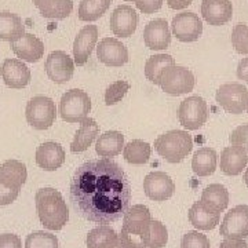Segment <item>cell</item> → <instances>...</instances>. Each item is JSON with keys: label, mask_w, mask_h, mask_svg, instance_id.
<instances>
[{"label": "cell", "mask_w": 248, "mask_h": 248, "mask_svg": "<svg viewBox=\"0 0 248 248\" xmlns=\"http://www.w3.org/2000/svg\"><path fill=\"white\" fill-rule=\"evenodd\" d=\"M69 197L75 211L94 223L119 221L131 203V185L123 169L110 159L90 160L76 169Z\"/></svg>", "instance_id": "1"}, {"label": "cell", "mask_w": 248, "mask_h": 248, "mask_svg": "<svg viewBox=\"0 0 248 248\" xmlns=\"http://www.w3.org/2000/svg\"><path fill=\"white\" fill-rule=\"evenodd\" d=\"M36 211L42 225L48 231H61L69 221V208L62 195L54 187H43L36 192Z\"/></svg>", "instance_id": "2"}, {"label": "cell", "mask_w": 248, "mask_h": 248, "mask_svg": "<svg viewBox=\"0 0 248 248\" xmlns=\"http://www.w3.org/2000/svg\"><path fill=\"white\" fill-rule=\"evenodd\" d=\"M155 149L171 164L181 163L193 149L192 135L184 130H172L159 135L155 141Z\"/></svg>", "instance_id": "3"}, {"label": "cell", "mask_w": 248, "mask_h": 248, "mask_svg": "<svg viewBox=\"0 0 248 248\" xmlns=\"http://www.w3.org/2000/svg\"><path fill=\"white\" fill-rule=\"evenodd\" d=\"M27 166L18 160H7L0 167V205H9L19 195L27 182Z\"/></svg>", "instance_id": "4"}, {"label": "cell", "mask_w": 248, "mask_h": 248, "mask_svg": "<svg viewBox=\"0 0 248 248\" xmlns=\"http://www.w3.org/2000/svg\"><path fill=\"white\" fill-rule=\"evenodd\" d=\"M91 110V98L79 89L66 91L60 102V115L66 123H81Z\"/></svg>", "instance_id": "5"}, {"label": "cell", "mask_w": 248, "mask_h": 248, "mask_svg": "<svg viewBox=\"0 0 248 248\" xmlns=\"http://www.w3.org/2000/svg\"><path fill=\"white\" fill-rule=\"evenodd\" d=\"M196 84L195 75L185 66L171 65L161 72L159 86L170 95H182L193 91Z\"/></svg>", "instance_id": "6"}, {"label": "cell", "mask_w": 248, "mask_h": 248, "mask_svg": "<svg viewBox=\"0 0 248 248\" xmlns=\"http://www.w3.org/2000/svg\"><path fill=\"white\" fill-rule=\"evenodd\" d=\"M27 122L36 130L50 128L57 119V108L51 98L36 95L27 105L25 110Z\"/></svg>", "instance_id": "7"}, {"label": "cell", "mask_w": 248, "mask_h": 248, "mask_svg": "<svg viewBox=\"0 0 248 248\" xmlns=\"http://www.w3.org/2000/svg\"><path fill=\"white\" fill-rule=\"evenodd\" d=\"M179 123L187 131H195L202 128L208 120V107L207 102L199 95H192L184 99L178 109Z\"/></svg>", "instance_id": "8"}, {"label": "cell", "mask_w": 248, "mask_h": 248, "mask_svg": "<svg viewBox=\"0 0 248 248\" xmlns=\"http://www.w3.org/2000/svg\"><path fill=\"white\" fill-rule=\"evenodd\" d=\"M171 33L182 43H192L199 40L203 33V22L199 16L192 11L179 13L172 18Z\"/></svg>", "instance_id": "9"}, {"label": "cell", "mask_w": 248, "mask_h": 248, "mask_svg": "<svg viewBox=\"0 0 248 248\" xmlns=\"http://www.w3.org/2000/svg\"><path fill=\"white\" fill-rule=\"evenodd\" d=\"M225 239H246L248 237V205L241 204L226 213L219 229Z\"/></svg>", "instance_id": "10"}, {"label": "cell", "mask_w": 248, "mask_h": 248, "mask_svg": "<svg viewBox=\"0 0 248 248\" xmlns=\"http://www.w3.org/2000/svg\"><path fill=\"white\" fill-rule=\"evenodd\" d=\"M248 90L241 83H225L217 91L218 105L228 113L240 115L244 112V97Z\"/></svg>", "instance_id": "11"}, {"label": "cell", "mask_w": 248, "mask_h": 248, "mask_svg": "<svg viewBox=\"0 0 248 248\" xmlns=\"http://www.w3.org/2000/svg\"><path fill=\"white\" fill-rule=\"evenodd\" d=\"M45 69L48 79L57 84H63L73 78L75 61L65 51H53L46 60Z\"/></svg>", "instance_id": "12"}, {"label": "cell", "mask_w": 248, "mask_h": 248, "mask_svg": "<svg viewBox=\"0 0 248 248\" xmlns=\"http://www.w3.org/2000/svg\"><path fill=\"white\" fill-rule=\"evenodd\" d=\"M143 190L151 200L166 202L174 195L175 184L169 174L163 171H155L148 174L143 179Z\"/></svg>", "instance_id": "13"}, {"label": "cell", "mask_w": 248, "mask_h": 248, "mask_svg": "<svg viewBox=\"0 0 248 248\" xmlns=\"http://www.w3.org/2000/svg\"><path fill=\"white\" fill-rule=\"evenodd\" d=\"M143 42L149 50L161 51L169 48L171 43V31L169 22L163 18L149 21L143 29Z\"/></svg>", "instance_id": "14"}, {"label": "cell", "mask_w": 248, "mask_h": 248, "mask_svg": "<svg viewBox=\"0 0 248 248\" xmlns=\"http://www.w3.org/2000/svg\"><path fill=\"white\" fill-rule=\"evenodd\" d=\"M97 57L104 65L117 68L128 62V50L115 37H105L97 46Z\"/></svg>", "instance_id": "15"}, {"label": "cell", "mask_w": 248, "mask_h": 248, "mask_svg": "<svg viewBox=\"0 0 248 248\" xmlns=\"http://www.w3.org/2000/svg\"><path fill=\"white\" fill-rule=\"evenodd\" d=\"M110 29L117 37H130L135 33L138 25V14L131 6H119L113 10L110 19Z\"/></svg>", "instance_id": "16"}, {"label": "cell", "mask_w": 248, "mask_h": 248, "mask_svg": "<svg viewBox=\"0 0 248 248\" xmlns=\"http://www.w3.org/2000/svg\"><path fill=\"white\" fill-rule=\"evenodd\" d=\"M151 221L152 215L149 208L143 204H135L133 207H130L123 215L122 232L135 234V236H141L142 239L145 240L146 231H148Z\"/></svg>", "instance_id": "17"}, {"label": "cell", "mask_w": 248, "mask_h": 248, "mask_svg": "<svg viewBox=\"0 0 248 248\" xmlns=\"http://www.w3.org/2000/svg\"><path fill=\"white\" fill-rule=\"evenodd\" d=\"M97 25H86L80 31L73 42V61L78 66H83L89 61L90 55L98 42Z\"/></svg>", "instance_id": "18"}, {"label": "cell", "mask_w": 248, "mask_h": 248, "mask_svg": "<svg viewBox=\"0 0 248 248\" xmlns=\"http://www.w3.org/2000/svg\"><path fill=\"white\" fill-rule=\"evenodd\" d=\"M1 79L10 89H24L31 81V71L21 60L7 58L0 69Z\"/></svg>", "instance_id": "19"}, {"label": "cell", "mask_w": 248, "mask_h": 248, "mask_svg": "<svg viewBox=\"0 0 248 248\" xmlns=\"http://www.w3.org/2000/svg\"><path fill=\"white\" fill-rule=\"evenodd\" d=\"M11 50L18 58L27 62L40 61L45 55L43 42L32 33H24L19 39L11 42Z\"/></svg>", "instance_id": "20"}, {"label": "cell", "mask_w": 248, "mask_h": 248, "mask_svg": "<svg viewBox=\"0 0 248 248\" xmlns=\"http://www.w3.org/2000/svg\"><path fill=\"white\" fill-rule=\"evenodd\" d=\"M202 16L210 25L221 27L233 17V4L231 0H203Z\"/></svg>", "instance_id": "21"}, {"label": "cell", "mask_w": 248, "mask_h": 248, "mask_svg": "<svg viewBox=\"0 0 248 248\" xmlns=\"http://www.w3.org/2000/svg\"><path fill=\"white\" fill-rule=\"evenodd\" d=\"M187 218L197 231H213L219 223L221 213L200 200L190 207Z\"/></svg>", "instance_id": "22"}, {"label": "cell", "mask_w": 248, "mask_h": 248, "mask_svg": "<svg viewBox=\"0 0 248 248\" xmlns=\"http://www.w3.org/2000/svg\"><path fill=\"white\" fill-rule=\"evenodd\" d=\"M36 163L45 171H55L65 161V151L57 142H45L36 149Z\"/></svg>", "instance_id": "23"}, {"label": "cell", "mask_w": 248, "mask_h": 248, "mask_svg": "<svg viewBox=\"0 0 248 248\" xmlns=\"http://www.w3.org/2000/svg\"><path fill=\"white\" fill-rule=\"evenodd\" d=\"M219 166L223 174L236 177L248 166V153L240 146H228L221 153Z\"/></svg>", "instance_id": "24"}, {"label": "cell", "mask_w": 248, "mask_h": 248, "mask_svg": "<svg viewBox=\"0 0 248 248\" xmlns=\"http://www.w3.org/2000/svg\"><path fill=\"white\" fill-rule=\"evenodd\" d=\"M98 133H99V125L97 124V122L91 117H86L80 123V128L72 141L71 151L73 153L86 152L93 145V142L95 141Z\"/></svg>", "instance_id": "25"}, {"label": "cell", "mask_w": 248, "mask_h": 248, "mask_svg": "<svg viewBox=\"0 0 248 248\" xmlns=\"http://www.w3.org/2000/svg\"><path fill=\"white\" fill-rule=\"evenodd\" d=\"M124 148V135L119 131H107L99 135L95 143V152L99 157L109 159L120 155Z\"/></svg>", "instance_id": "26"}, {"label": "cell", "mask_w": 248, "mask_h": 248, "mask_svg": "<svg viewBox=\"0 0 248 248\" xmlns=\"http://www.w3.org/2000/svg\"><path fill=\"white\" fill-rule=\"evenodd\" d=\"M25 33V25L18 14L0 11V40L14 42Z\"/></svg>", "instance_id": "27"}, {"label": "cell", "mask_w": 248, "mask_h": 248, "mask_svg": "<svg viewBox=\"0 0 248 248\" xmlns=\"http://www.w3.org/2000/svg\"><path fill=\"white\" fill-rule=\"evenodd\" d=\"M218 155L211 148H202L195 152L192 159V170L197 177H210L217 170Z\"/></svg>", "instance_id": "28"}, {"label": "cell", "mask_w": 248, "mask_h": 248, "mask_svg": "<svg viewBox=\"0 0 248 248\" xmlns=\"http://www.w3.org/2000/svg\"><path fill=\"white\" fill-rule=\"evenodd\" d=\"M42 17L48 19H63L71 16L73 10L72 0H33Z\"/></svg>", "instance_id": "29"}, {"label": "cell", "mask_w": 248, "mask_h": 248, "mask_svg": "<svg viewBox=\"0 0 248 248\" xmlns=\"http://www.w3.org/2000/svg\"><path fill=\"white\" fill-rule=\"evenodd\" d=\"M119 241V234L108 225H99L94 228L87 234L86 240L89 248H113Z\"/></svg>", "instance_id": "30"}, {"label": "cell", "mask_w": 248, "mask_h": 248, "mask_svg": "<svg viewBox=\"0 0 248 248\" xmlns=\"http://www.w3.org/2000/svg\"><path fill=\"white\" fill-rule=\"evenodd\" d=\"M123 155L127 163L134 164V166H142L151 159L152 146L148 142L134 140L128 142L127 145H124Z\"/></svg>", "instance_id": "31"}, {"label": "cell", "mask_w": 248, "mask_h": 248, "mask_svg": "<svg viewBox=\"0 0 248 248\" xmlns=\"http://www.w3.org/2000/svg\"><path fill=\"white\" fill-rule=\"evenodd\" d=\"M112 1L113 0H81L78 13L79 19L83 22L97 21L107 13Z\"/></svg>", "instance_id": "32"}, {"label": "cell", "mask_w": 248, "mask_h": 248, "mask_svg": "<svg viewBox=\"0 0 248 248\" xmlns=\"http://www.w3.org/2000/svg\"><path fill=\"white\" fill-rule=\"evenodd\" d=\"M202 202L221 213L223 210H226L229 204V192L221 184H211L203 190Z\"/></svg>", "instance_id": "33"}, {"label": "cell", "mask_w": 248, "mask_h": 248, "mask_svg": "<svg viewBox=\"0 0 248 248\" xmlns=\"http://www.w3.org/2000/svg\"><path fill=\"white\" fill-rule=\"evenodd\" d=\"M171 65H175V61L170 54H155L145 63V76L153 84H159L161 72Z\"/></svg>", "instance_id": "34"}, {"label": "cell", "mask_w": 248, "mask_h": 248, "mask_svg": "<svg viewBox=\"0 0 248 248\" xmlns=\"http://www.w3.org/2000/svg\"><path fill=\"white\" fill-rule=\"evenodd\" d=\"M146 248H163L169 243V231L164 223L152 219L149 222L146 236H145Z\"/></svg>", "instance_id": "35"}, {"label": "cell", "mask_w": 248, "mask_h": 248, "mask_svg": "<svg viewBox=\"0 0 248 248\" xmlns=\"http://www.w3.org/2000/svg\"><path fill=\"white\" fill-rule=\"evenodd\" d=\"M25 248H60L55 234L47 232H35L28 234Z\"/></svg>", "instance_id": "36"}, {"label": "cell", "mask_w": 248, "mask_h": 248, "mask_svg": "<svg viewBox=\"0 0 248 248\" xmlns=\"http://www.w3.org/2000/svg\"><path fill=\"white\" fill-rule=\"evenodd\" d=\"M130 87H131L130 83L125 80H117L115 83H112L105 91V104L108 107L119 104L125 97V94L130 91Z\"/></svg>", "instance_id": "37"}, {"label": "cell", "mask_w": 248, "mask_h": 248, "mask_svg": "<svg viewBox=\"0 0 248 248\" xmlns=\"http://www.w3.org/2000/svg\"><path fill=\"white\" fill-rule=\"evenodd\" d=\"M232 46L234 47L236 53L241 55H248V25L237 24L232 31Z\"/></svg>", "instance_id": "38"}, {"label": "cell", "mask_w": 248, "mask_h": 248, "mask_svg": "<svg viewBox=\"0 0 248 248\" xmlns=\"http://www.w3.org/2000/svg\"><path fill=\"white\" fill-rule=\"evenodd\" d=\"M182 248H210V240L208 237L197 231H190L184 234L181 241Z\"/></svg>", "instance_id": "39"}, {"label": "cell", "mask_w": 248, "mask_h": 248, "mask_svg": "<svg viewBox=\"0 0 248 248\" xmlns=\"http://www.w3.org/2000/svg\"><path fill=\"white\" fill-rule=\"evenodd\" d=\"M229 142L234 146L243 148L248 153V124H243L234 128L229 137Z\"/></svg>", "instance_id": "40"}, {"label": "cell", "mask_w": 248, "mask_h": 248, "mask_svg": "<svg viewBox=\"0 0 248 248\" xmlns=\"http://www.w3.org/2000/svg\"><path fill=\"white\" fill-rule=\"evenodd\" d=\"M137 9L143 14H153L163 6V0H135Z\"/></svg>", "instance_id": "41"}, {"label": "cell", "mask_w": 248, "mask_h": 248, "mask_svg": "<svg viewBox=\"0 0 248 248\" xmlns=\"http://www.w3.org/2000/svg\"><path fill=\"white\" fill-rule=\"evenodd\" d=\"M0 248H22L21 239L13 233L0 234Z\"/></svg>", "instance_id": "42"}, {"label": "cell", "mask_w": 248, "mask_h": 248, "mask_svg": "<svg viewBox=\"0 0 248 248\" xmlns=\"http://www.w3.org/2000/svg\"><path fill=\"white\" fill-rule=\"evenodd\" d=\"M219 248H248V243L243 239H225Z\"/></svg>", "instance_id": "43"}, {"label": "cell", "mask_w": 248, "mask_h": 248, "mask_svg": "<svg viewBox=\"0 0 248 248\" xmlns=\"http://www.w3.org/2000/svg\"><path fill=\"white\" fill-rule=\"evenodd\" d=\"M237 78L248 83V57L243 58L237 65Z\"/></svg>", "instance_id": "44"}, {"label": "cell", "mask_w": 248, "mask_h": 248, "mask_svg": "<svg viewBox=\"0 0 248 248\" xmlns=\"http://www.w3.org/2000/svg\"><path fill=\"white\" fill-rule=\"evenodd\" d=\"M193 0H167V4H169L170 9L172 10H184L187 6L192 4Z\"/></svg>", "instance_id": "45"}, {"label": "cell", "mask_w": 248, "mask_h": 248, "mask_svg": "<svg viewBox=\"0 0 248 248\" xmlns=\"http://www.w3.org/2000/svg\"><path fill=\"white\" fill-rule=\"evenodd\" d=\"M244 110L248 112V91L246 93V97H244Z\"/></svg>", "instance_id": "46"}, {"label": "cell", "mask_w": 248, "mask_h": 248, "mask_svg": "<svg viewBox=\"0 0 248 248\" xmlns=\"http://www.w3.org/2000/svg\"><path fill=\"white\" fill-rule=\"evenodd\" d=\"M244 182H246V185L248 186V169L246 170V172H244Z\"/></svg>", "instance_id": "47"}, {"label": "cell", "mask_w": 248, "mask_h": 248, "mask_svg": "<svg viewBox=\"0 0 248 248\" xmlns=\"http://www.w3.org/2000/svg\"><path fill=\"white\" fill-rule=\"evenodd\" d=\"M113 248H124V247H123V244H122V243L119 241V243H117V244H116V246Z\"/></svg>", "instance_id": "48"}, {"label": "cell", "mask_w": 248, "mask_h": 248, "mask_svg": "<svg viewBox=\"0 0 248 248\" xmlns=\"http://www.w3.org/2000/svg\"><path fill=\"white\" fill-rule=\"evenodd\" d=\"M124 1H135V0H124Z\"/></svg>", "instance_id": "49"}]
</instances>
